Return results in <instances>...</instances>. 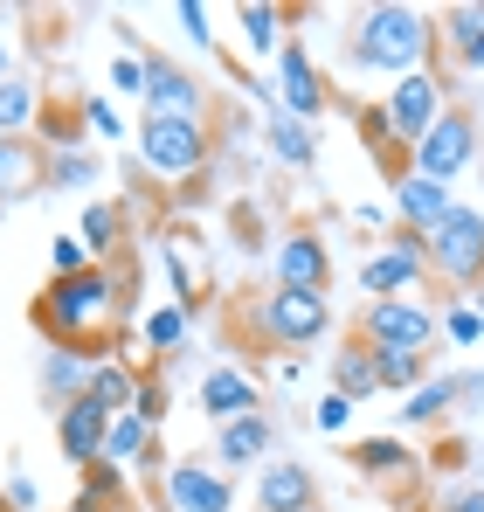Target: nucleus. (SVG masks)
<instances>
[{
	"label": "nucleus",
	"instance_id": "f257e3e1",
	"mask_svg": "<svg viewBox=\"0 0 484 512\" xmlns=\"http://www.w3.org/2000/svg\"><path fill=\"white\" fill-rule=\"evenodd\" d=\"M35 333L49 346H83L90 360H118V346H125L118 277L104 263H90L77 277H49V291L35 298Z\"/></svg>",
	"mask_w": 484,
	"mask_h": 512
},
{
	"label": "nucleus",
	"instance_id": "f03ea898",
	"mask_svg": "<svg viewBox=\"0 0 484 512\" xmlns=\"http://www.w3.org/2000/svg\"><path fill=\"white\" fill-rule=\"evenodd\" d=\"M436 56V14L429 7H402V0H381V7H360L353 28H346V63L353 70H374V77H408V70H429Z\"/></svg>",
	"mask_w": 484,
	"mask_h": 512
},
{
	"label": "nucleus",
	"instance_id": "7ed1b4c3",
	"mask_svg": "<svg viewBox=\"0 0 484 512\" xmlns=\"http://www.w3.org/2000/svg\"><path fill=\"white\" fill-rule=\"evenodd\" d=\"M132 153L160 180H201L208 160H215V125L208 118H139L132 125Z\"/></svg>",
	"mask_w": 484,
	"mask_h": 512
},
{
	"label": "nucleus",
	"instance_id": "20e7f679",
	"mask_svg": "<svg viewBox=\"0 0 484 512\" xmlns=\"http://www.w3.org/2000/svg\"><path fill=\"white\" fill-rule=\"evenodd\" d=\"M242 319L256 326V340L277 346V353H298L332 333V298L325 291H291V284H270L263 298L242 305Z\"/></svg>",
	"mask_w": 484,
	"mask_h": 512
},
{
	"label": "nucleus",
	"instance_id": "39448f33",
	"mask_svg": "<svg viewBox=\"0 0 484 512\" xmlns=\"http://www.w3.org/2000/svg\"><path fill=\"white\" fill-rule=\"evenodd\" d=\"M353 333L374 346V353H436L443 340V319L422 305V298H367Z\"/></svg>",
	"mask_w": 484,
	"mask_h": 512
},
{
	"label": "nucleus",
	"instance_id": "423d86ee",
	"mask_svg": "<svg viewBox=\"0 0 484 512\" xmlns=\"http://www.w3.org/2000/svg\"><path fill=\"white\" fill-rule=\"evenodd\" d=\"M429 277L450 291H478L484 284V208H450L429 229Z\"/></svg>",
	"mask_w": 484,
	"mask_h": 512
},
{
	"label": "nucleus",
	"instance_id": "0eeeda50",
	"mask_svg": "<svg viewBox=\"0 0 484 512\" xmlns=\"http://www.w3.org/2000/svg\"><path fill=\"white\" fill-rule=\"evenodd\" d=\"M450 111V77L429 63V70H408V77H395L388 84V97H381V118H388V139L395 146H422L429 139V125Z\"/></svg>",
	"mask_w": 484,
	"mask_h": 512
},
{
	"label": "nucleus",
	"instance_id": "6e6552de",
	"mask_svg": "<svg viewBox=\"0 0 484 512\" xmlns=\"http://www.w3.org/2000/svg\"><path fill=\"white\" fill-rule=\"evenodd\" d=\"M429 284V236H415V229H395V236H381L367 263H360V291L367 298H415Z\"/></svg>",
	"mask_w": 484,
	"mask_h": 512
},
{
	"label": "nucleus",
	"instance_id": "1a4fd4ad",
	"mask_svg": "<svg viewBox=\"0 0 484 512\" xmlns=\"http://www.w3.org/2000/svg\"><path fill=\"white\" fill-rule=\"evenodd\" d=\"M166 512H236V478L215 457H173L160 471Z\"/></svg>",
	"mask_w": 484,
	"mask_h": 512
},
{
	"label": "nucleus",
	"instance_id": "9d476101",
	"mask_svg": "<svg viewBox=\"0 0 484 512\" xmlns=\"http://www.w3.org/2000/svg\"><path fill=\"white\" fill-rule=\"evenodd\" d=\"M471 160H478V118H471L464 104H450V111H443V118L429 125V139H422V146L408 153V167L429 173V180H443V187H450L457 173L471 167Z\"/></svg>",
	"mask_w": 484,
	"mask_h": 512
},
{
	"label": "nucleus",
	"instance_id": "9b49d317",
	"mask_svg": "<svg viewBox=\"0 0 484 512\" xmlns=\"http://www.w3.org/2000/svg\"><path fill=\"white\" fill-rule=\"evenodd\" d=\"M146 111L139 118H208V90L194 70H180V63H166L160 49H146V97H139Z\"/></svg>",
	"mask_w": 484,
	"mask_h": 512
},
{
	"label": "nucleus",
	"instance_id": "f8f14e48",
	"mask_svg": "<svg viewBox=\"0 0 484 512\" xmlns=\"http://www.w3.org/2000/svg\"><path fill=\"white\" fill-rule=\"evenodd\" d=\"M270 284L325 291V298H332V250H325L312 229H284V236L270 243Z\"/></svg>",
	"mask_w": 484,
	"mask_h": 512
},
{
	"label": "nucleus",
	"instance_id": "ddd939ff",
	"mask_svg": "<svg viewBox=\"0 0 484 512\" xmlns=\"http://www.w3.org/2000/svg\"><path fill=\"white\" fill-rule=\"evenodd\" d=\"M277 104L291 111V118H319L325 104H332V90H325V70L312 63V49L298 42V35H284V49H277Z\"/></svg>",
	"mask_w": 484,
	"mask_h": 512
},
{
	"label": "nucleus",
	"instance_id": "4468645a",
	"mask_svg": "<svg viewBox=\"0 0 484 512\" xmlns=\"http://www.w3.org/2000/svg\"><path fill=\"white\" fill-rule=\"evenodd\" d=\"M104 436H111V416H104L90 395H77V402L56 409V450H63V464L90 471V464L104 457Z\"/></svg>",
	"mask_w": 484,
	"mask_h": 512
},
{
	"label": "nucleus",
	"instance_id": "2eb2a0df",
	"mask_svg": "<svg viewBox=\"0 0 484 512\" xmlns=\"http://www.w3.org/2000/svg\"><path fill=\"white\" fill-rule=\"evenodd\" d=\"M388 194H395V222L415 229V236H429V229L457 208V194H450L443 180H429V173H415V167L395 173V187H388Z\"/></svg>",
	"mask_w": 484,
	"mask_h": 512
},
{
	"label": "nucleus",
	"instance_id": "dca6fc26",
	"mask_svg": "<svg viewBox=\"0 0 484 512\" xmlns=\"http://www.w3.org/2000/svg\"><path fill=\"white\" fill-rule=\"evenodd\" d=\"M194 395H201V416H215V429L236 423V416H263V388H256L242 367H229V360H222V367H208Z\"/></svg>",
	"mask_w": 484,
	"mask_h": 512
},
{
	"label": "nucleus",
	"instance_id": "f3484780",
	"mask_svg": "<svg viewBox=\"0 0 484 512\" xmlns=\"http://www.w3.org/2000/svg\"><path fill=\"white\" fill-rule=\"evenodd\" d=\"M436 49L457 63V70H484V0H450L436 14Z\"/></svg>",
	"mask_w": 484,
	"mask_h": 512
},
{
	"label": "nucleus",
	"instance_id": "a211bd4d",
	"mask_svg": "<svg viewBox=\"0 0 484 512\" xmlns=\"http://www.w3.org/2000/svg\"><path fill=\"white\" fill-rule=\"evenodd\" d=\"M270 443H277V423H270V416H236V423L215 429V450H208V457L236 478V471H249V464L270 457Z\"/></svg>",
	"mask_w": 484,
	"mask_h": 512
},
{
	"label": "nucleus",
	"instance_id": "6ab92c4d",
	"mask_svg": "<svg viewBox=\"0 0 484 512\" xmlns=\"http://www.w3.org/2000/svg\"><path fill=\"white\" fill-rule=\"evenodd\" d=\"M256 512H319V478L291 457L256 471Z\"/></svg>",
	"mask_w": 484,
	"mask_h": 512
},
{
	"label": "nucleus",
	"instance_id": "aec40b11",
	"mask_svg": "<svg viewBox=\"0 0 484 512\" xmlns=\"http://www.w3.org/2000/svg\"><path fill=\"white\" fill-rule=\"evenodd\" d=\"M90 374H97V360H90L83 346H49V353H42V367H35L42 402H49V409H63V402L90 395Z\"/></svg>",
	"mask_w": 484,
	"mask_h": 512
},
{
	"label": "nucleus",
	"instance_id": "412c9836",
	"mask_svg": "<svg viewBox=\"0 0 484 512\" xmlns=\"http://www.w3.org/2000/svg\"><path fill=\"white\" fill-rule=\"evenodd\" d=\"M42 187H49V153L35 139H0V208L35 201Z\"/></svg>",
	"mask_w": 484,
	"mask_h": 512
},
{
	"label": "nucleus",
	"instance_id": "4be33fe9",
	"mask_svg": "<svg viewBox=\"0 0 484 512\" xmlns=\"http://www.w3.org/2000/svg\"><path fill=\"white\" fill-rule=\"evenodd\" d=\"M332 388H339L346 402L381 395V353L360 340V333H346V340H339V353H332Z\"/></svg>",
	"mask_w": 484,
	"mask_h": 512
},
{
	"label": "nucleus",
	"instance_id": "5701e85b",
	"mask_svg": "<svg viewBox=\"0 0 484 512\" xmlns=\"http://www.w3.org/2000/svg\"><path fill=\"white\" fill-rule=\"evenodd\" d=\"M457 402H464V374H429L415 395H402V416H395V423L402 429H436V423H450Z\"/></svg>",
	"mask_w": 484,
	"mask_h": 512
},
{
	"label": "nucleus",
	"instance_id": "b1692460",
	"mask_svg": "<svg viewBox=\"0 0 484 512\" xmlns=\"http://www.w3.org/2000/svg\"><path fill=\"white\" fill-rule=\"evenodd\" d=\"M263 139H270V160L291 173H305L319 160V132L305 118H291V111H263Z\"/></svg>",
	"mask_w": 484,
	"mask_h": 512
},
{
	"label": "nucleus",
	"instance_id": "393cba45",
	"mask_svg": "<svg viewBox=\"0 0 484 512\" xmlns=\"http://www.w3.org/2000/svg\"><path fill=\"white\" fill-rule=\"evenodd\" d=\"M42 104H49V90L35 77H0V139H35Z\"/></svg>",
	"mask_w": 484,
	"mask_h": 512
},
{
	"label": "nucleus",
	"instance_id": "a878e982",
	"mask_svg": "<svg viewBox=\"0 0 484 512\" xmlns=\"http://www.w3.org/2000/svg\"><path fill=\"white\" fill-rule=\"evenodd\" d=\"M35 146H42V153H77V146H90L83 97H77V104H63V97H49V104H42V118H35Z\"/></svg>",
	"mask_w": 484,
	"mask_h": 512
},
{
	"label": "nucleus",
	"instance_id": "bb28decb",
	"mask_svg": "<svg viewBox=\"0 0 484 512\" xmlns=\"http://www.w3.org/2000/svg\"><path fill=\"white\" fill-rule=\"evenodd\" d=\"M139 333H146V360H160V367H166V360H180V353H187L194 312H187V305H153Z\"/></svg>",
	"mask_w": 484,
	"mask_h": 512
},
{
	"label": "nucleus",
	"instance_id": "cd10ccee",
	"mask_svg": "<svg viewBox=\"0 0 484 512\" xmlns=\"http://www.w3.org/2000/svg\"><path fill=\"white\" fill-rule=\"evenodd\" d=\"M90 402H97L104 416H132V402H139V367H132V360H97Z\"/></svg>",
	"mask_w": 484,
	"mask_h": 512
},
{
	"label": "nucleus",
	"instance_id": "c85d7f7f",
	"mask_svg": "<svg viewBox=\"0 0 484 512\" xmlns=\"http://www.w3.org/2000/svg\"><path fill=\"white\" fill-rule=\"evenodd\" d=\"M160 450V429L139 423V416H111V436H104V464H118V471H132V464H146Z\"/></svg>",
	"mask_w": 484,
	"mask_h": 512
},
{
	"label": "nucleus",
	"instance_id": "c756f323",
	"mask_svg": "<svg viewBox=\"0 0 484 512\" xmlns=\"http://www.w3.org/2000/svg\"><path fill=\"white\" fill-rule=\"evenodd\" d=\"M353 471H367V478H388V471H415V450H408L402 436H360L353 450Z\"/></svg>",
	"mask_w": 484,
	"mask_h": 512
},
{
	"label": "nucleus",
	"instance_id": "7c9ffc66",
	"mask_svg": "<svg viewBox=\"0 0 484 512\" xmlns=\"http://www.w3.org/2000/svg\"><path fill=\"white\" fill-rule=\"evenodd\" d=\"M236 28H242V42H249L256 56H277V49H284V7H270V0L236 7Z\"/></svg>",
	"mask_w": 484,
	"mask_h": 512
},
{
	"label": "nucleus",
	"instance_id": "2f4dec72",
	"mask_svg": "<svg viewBox=\"0 0 484 512\" xmlns=\"http://www.w3.org/2000/svg\"><path fill=\"white\" fill-rule=\"evenodd\" d=\"M166 277H173V305L194 312V305L208 298V277H201V263H194V243H187V236L166 243Z\"/></svg>",
	"mask_w": 484,
	"mask_h": 512
},
{
	"label": "nucleus",
	"instance_id": "473e14b6",
	"mask_svg": "<svg viewBox=\"0 0 484 512\" xmlns=\"http://www.w3.org/2000/svg\"><path fill=\"white\" fill-rule=\"evenodd\" d=\"M104 180V160L90 153V146H77V153H49V187L56 194H90Z\"/></svg>",
	"mask_w": 484,
	"mask_h": 512
},
{
	"label": "nucleus",
	"instance_id": "72a5a7b5",
	"mask_svg": "<svg viewBox=\"0 0 484 512\" xmlns=\"http://www.w3.org/2000/svg\"><path fill=\"white\" fill-rule=\"evenodd\" d=\"M118 229H125V215H118V201H104V194H90L83 201V222H77V243L90 256H104L111 243H118Z\"/></svg>",
	"mask_w": 484,
	"mask_h": 512
},
{
	"label": "nucleus",
	"instance_id": "f704fd0d",
	"mask_svg": "<svg viewBox=\"0 0 484 512\" xmlns=\"http://www.w3.org/2000/svg\"><path fill=\"white\" fill-rule=\"evenodd\" d=\"M429 374H436L429 353H381V395H415Z\"/></svg>",
	"mask_w": 484,
	"mask_h": 512
},
{
	"label": "nucleus",
	"instance_id": "c9c22d12",
	"mask_svg": "<svg viewBox=\"0 0 484 512\" xmlns=\"http://www.w3.org/2000/svg\"><path fill=\"white\" fill-rule=\"evenodd\" d=\"M83 125H90V139H132V125H125V111L104 97V90H90L83 97Z\"/></svg>",
	"mask_w": 484,
	"mask_h": 512
},
{
	"label": "nucleus",
	"instance_id": "e433bc0d",
	"mask_svg": "<svg viewBox=\"0 0 484 512\" xmlns=\"http://www.w3.org/2000/svg\"><path fill=\"white\" fill-rule=\"evenodd\" d=\"M111 90L118 97H146V49H118L111 56Z\"/></svg>",
	"mask_w": 484,
	"mask_h": 512
},
{
	"label": "nucleus",
	"instance_id": "4c0bfd02",
	"mask_svg": "<svg viewBox=\"0 0 484 512\" xmlns=\"http://www.w3.org/2000/svg\"><path fill=\"white\" fill-rule=\"evenodd\" d=\"M173 21H180V35H187L194 49H215V21H208L201 0H173Z\"/></svg>",
	"mask_w": 484,
	"mask_h": 512
},
{
	"label": "nucleus",
	"instance_id": "58836bf2",
	"mask_svg": "<svg viewBox=\"0 0 484 512\" xmlns=\"http://www.w3.org/2000/svg\"><path fill=\"white\" fill-rule=\"evenodd\" d=\"M353 409H360V402H346L339 388H325V395H319V409H312V429H319V436H339V429L353 423Z\"/></svg>",
	"mask_w": 484,
	"mask_h": 512
},
{
	"label": "nucleus",
	"instance_id": "ea45409f",
	"mask_svg": "<svg viewBox=\"0 0 484 512\" xmlns=\"http://www.w3.org/2000/svg\"><path fill=\"white\" fill-rule=\"evenodd\" d=\"M83 492H97V499H132V478H125L118 464H104V457H97V464L83 471Z\"/></svg>",
	"mask_w": 484,
	"mask_h": 512
},
{
	"label": "nucleus",
	"instance_id": "a19ab883",
	"mask_svg": "<svg viewBox=\"0 0 484 512\" xmlns=\"http://www.w3.org/2000/svg\"><path fill=\"white\" fill-rule=\"evenodd\" d=\"M443 340H450V346H478V340H484V319L471 312V298L443 312Z\"/></svg>",
	"mask_w": 484,
	"mask_h": 512
},
{
	"label": "nucleus",
	"instance_id": "79ce46f5",
	"mask_svg": "<svg viewBox=\"0 0 484 512\" xmlns=\"http://www.w3.org/2000/svg\"><path fill=\"white\" fill-rule=\"evenodd\" d=\"M90 263H97V256L83 250L77 236H56V243H49V270H56V277H77V270H90Z\"/></svg>",
	"mask_w": 484,
	"mask_h": 512
},
{
	"label": "nucleus",
	"instance_id": "37998d69",
	"mask_svg": "<svg viewBox=\"0 0 484 512\" xmlns=\"http://www.w3.org/2000/svg\"><path fill=\"white\" fill-rule=\"evenodd\" d=\"M0 499H7L14 512H35V478L14 464V471H7V485H0Z\"/></svg>",
	"mask_w": 484,
	"mask_h": 512
},
{
	"label": "nucleus",
	"instance_id": "c03bdc74",
	"mask_svg": "<svg viewBox=\"0 0 484 512\" xmlns=\"http://www.w3.org/2000/svg\"><path fill=\"white\" fill-rule=\"evenodd\" d=\"M436 512H484V485H450L436 499Z\"/></svg>",
	"mask_w": 484,
	"mask_h": 512
},
{
	"label": "nucleus",
	"instance_id": "a18cd8bd",
	"mask_svg": "<svg viewBox=\"0 0 484 512\" xmlns=\"http://www.w3.org/2000/svg\"><path fill=\"white\" fill-rule=\"evenodd\" d=\"M471 312H478V319H484V284H478V291H471Z\"/></svg>",
	"mask_w": 484,
	"mask_h": 512
},
{
	"label": "nucleus",
	"instance_id": "49530a36",
	"mask_svg": "<svg viewBox=\"0 0 484 512\" xmlns=\"http://www.w3.org/2000/svg\"><path fill=\"white\" fill-rule=\"evenodd\" d=\"M0 77H14V70H7V35H0Z\"/></svg>",
	"mask_w": 484,
	"mask_h": 512
},
{
	"label": "nucleus",
	"instance_id": "de8ad7c7",
	"mask_svg": "<svg viewBox=\"0 0 484 512\" xmlns=\"http://www.w3.org/2000/svg\"><path fill=\"white\" fill-rule=\"evenodd\" d=\"M319 512H325V506H319Z\"/></svg>",
	"mask_w": 484,
	"mask_h": 512
}]
</instances>
